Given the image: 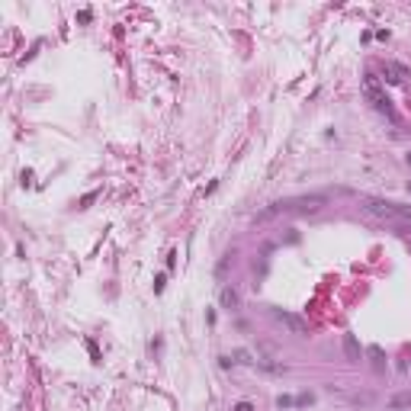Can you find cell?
I'll list each match as a JSON object with an SVG mask.
<instances>
[{"label":"cell","instance_id":"cell-1","mask_svg":"<svg viewBox=\"0 0 411 411\" xmlns=\"http://www.w3.org/2000/svg\"><path fill=\"white\" fill-rule=\"evenodd\" d=\"M325 193H308V196H289V200H276L270 203L264 212H257V222H270V218L283 215V212H315L325 206Z\"/></svg>","mask_w":411,"mask_h":411},{"label":"cell","instance_id":"cell-9","mask_svg":"<svg viewBox=\"0 0 411 411\" xmlns=\"http://www.w3.org/2000/svg\"><path fill=\"white\" fill-rule=\"evenodd\" d=\"M235 411H254V405H251V402H238Z\"/></svg>","mask_w":411,"mask_h":411},{"label":"cell","instance_id":"cell-7","mask_svg":"<svg viewBox=\"0 0 411 411\" xmlns=\"http://www.w3.org/2000/svg\"><path fill=\"white\" fill-rule=\"evenodd\" d=\"M369 357H373L376 373H382V369H386V360H382V350H379V347H369Z\"/></svg>","mask_w":411,"mask_h":411},{"label":"cell","instance_id":"cell-6","mask_svg":"<svg viewBox=\"0 0 411 411\" xmlns=\"http://www.w3.org/2000/svg\"><path fill=\"white\" fill-rule=\"evenodd\" d=\"M218 302H222V308H238V292L231 289V286H225V289L218 292Z\"/></svg>","mask_w":411,"mask_h":411},{"label":"cell","instance_id":"cell-5","mask_svg":"<svg viewBox=\"0 0 411 411\" xmlns=\"http://www.w3.org/2000/svg\"><path fill=\"white\" fill-rule=\"evenodd\" d=\"M344 353L350 363H360V341L357 334H344Z\"/></svg>","mask_w":411,"mask_h":411},{"label":"cell","instance_id":"cell-3","mask_svg":"<svg viewBox=\"0 0 411 411\" xmlns=\"http://www.w3.org/2000/svg\"><path fill=\"white\" fill-rule=\"evenodd\" d=\"M273 318H276L283 328H289L292 334H299V338H305V334H308V321H305V318H299V315H292V312H283V308H273Z\"/></svg>","mask_w":411,"mask_h":411},{"label":"cell","instance_id":"cell-4","mask_svg":"<svg viewBox=\"0 0 411 411\" xmlns=\"http://www.w3.org/2000/svg\"><path fill=\"white\" fill-rule=\"evenodd\" d=\"M382 71H386V80H389V84H402V80L408 77V71L399 65V61H386V68H382Z\"/></svg>","mask_w":411,"mask_h":411},{"label":"cell","instance_id":"cell-8","mask_svg":"<svg viewBox=\"0 0 411 411\" xmlns=\"http://www.w3.org/2000/svg\"><path fill=\"white\" fill-rule=\"evenodd\" d=\"M292 402H296V399H289V395H283V399H279V402H276V405H279V408H289V405H292Z\"/></svg>","mask_w":411,"mask_h":411},{"label":"cell","instance_id":"cell-2","mask_svg":"<svg viewBox=\"0 0 411 411\" xmlns=\"http://www.w3.org/2000/svg\"><path fill=\"white\" fill-rule=\"evenodd\" d=\"M363 90H366V100L373 103V106L379 109V113H386L389 119H395V109H392V103H389V97L379 90V80H376L373 74H366V80H363Z\"/></svg>","mask_w":411,"mask_h":411},{"label":"cell","instance_id":"cell-10","mask_svg":"<svg viewBox=\"0 0 411 411\" xmlns=\"http://www.w3.org/2000/svg\"><path fill=\"white\" fill-rule=\"evenodd\" d=\"M408 164H411V154H408Z\"/></svg>","mask_w":411,"mask_h":411}]
</instances>
